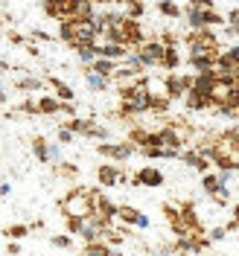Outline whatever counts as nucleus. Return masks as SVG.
Returning <instances> with one entry per match:
<instances>
[{
    "label": "nucleus",
    "mask_w": 239,
    "mask_h": 256,
    "mask_svg": "<svg viewBox=\"0 0 239 256\" xmlns=\"http://www.w3.org/2000/svg\"><path fill=\"white\" fill-rule=\"evenodd\" d=\"M59 38L70 47H85V44H96V26L94 20H79V18H64L59 20Z\"/></svg>",
    "instance_id": "obj_1"
},
{
    "label": "nucleus",
    "mask_w": 239,
    "mask_h": 256,
    "mask_svg": "<svg viewBox=\"0 0 239 256\" xmlns=\"http://www.w3.org/2000/svg\"><path fill=\"white\" fill-rule=\"evenodd\" d=\"M64 218H88L94 216V190H85V186H73V190L59 201Z\"/></svg>",
    "instance_id": "obj_2"
},
{
    "label": "nucleus",
    "mask_w": 239,
    "mask_h": 256,
    "mask_svg": "<svg viewBox=\"0 0 239 256\" xmlns=\"http://www.w3.org/2000/svg\"><path fill=\"white\" fill-rule=\"evenodd\" d=\"M184 44L190 47V56H201V52H213L222 50V41L213 30H190V35L184 38Z\"/></svg>",
    "instance_id": "obj_3"
},
{
    "label": "nucleus",
    "mask_w": 239,
    "mask_h": 256,
    "mask_svg": "<svg viewBox=\"0 0 239 256\" xmlns=\"http://www.w3.org/2000/svg\"><path fill=\"white\" fill-rule=\"evenodd\" d=\"M137 50V56H140V62L146 64V70L149 67H163V56H166V44L160 41V38H149V41H143Z\"/></svg>",
    "instance_id": "obj_4"
},
{
    "label": "nucleus",
    "mask_w": 239,
    "mask_h": 256,
    "mask_svg": "<svg viewBox=\"0 0 239 256\" xmlns=\"http://www.w3.org/2000/svg\"><path fill=\"white\" fill-rule=\"evenodd\" d=\"M96 152L102 154V158L114 160V163H126L134 152H140L134 143H128V140H123V143H99L96 146Z\"/></svg>",
    "instance_id": "obj_5"
},
{
    "label": "nucleus",
    "mask_w": 239,
    "mask_h": 256,
    "mask_svg": "<svg viewBox=\"0 0 239 256\" xmlns=\"http://www.w3.org/2000/svg\"><path fill=\"white\" fill-rule=\"evenodd\" d=\"M117 204H114L108 195H102V190H94V216H99L102 222L111 224L114 218H117Z\"/></svg>",
    "instance_id": "obj_6"
},
{
    "label": "nucleus",
    "mask_w": 239,
    "mask_h": 256,
    "mask_svg": "<svg viewBox=\"0 0 239 256\" xmlns=\"http://www.w3.org/2000/svg\"><path fill=\"white\" fill-rule=\"evenodd\" d=\"M163 172L155 169V166H143V169H137L134 178H131V184L134 186H149V190H155V186H163Z\"/></svg>",
    "instance_id": "obj_7"
},
{
    "label": "nucleus",
    "mask_w": 239,
    "mask_h": 256,
    "mask_svg": "<svg viewBox=\"0 0 239 256\" xmlns=\"http://www.w3.org/2000/svg\"><path fill=\"white\" fill-rule=\"evenodd\" d=\"M96 47V56L99 58H114V62H123L128 56V47L126 44H117V41H99V44H94Z\"/></svg>",
    "instance_id": "obj_8"
},
{
    "label": "nucleus",
    "mask_w": 239,
    "mask_h": 256,
    "mask_svg": "<svg viewBox=\"0 0 239 256\" xmlns=\"http://www.w3.org/2000/svg\"><path fill=\"white\" fill-rule=\"evenodd\" d=\"M120 178H123V169L117 163H102L96 169V180L99 186H120Z\"/></svg>",
    "instance_id": "obj_9"
},
{
    "label": "nucleus",
    "mask_w": 239,
    "mask_h": 256,
    "mask_svg": "<svg viewBox=\"0 0 239 256\" xmlns=\"http://www.w3.org/2000/svg\"><path fill=\"white\" fill-rule=\"evenodd\" d=\"M184 18H187L190 30H210V9H198V6H190L187 3Z\"/></svg>",
    "instance_id": "obj_10"
},
{
    "label": "nucleus",
    "mask_w": 239,
    "mask_h": 256,
    "mask_svg": "<svg viewBox=\"0 0 239 256\" xmlns=\"http://www.w3.org/2000/svg\"><path fill=\"white\" fill-rule=\"evenodd\" d=\"M184 105H187V111H216L213 99L207 94H201V90H195V88L184 96Z\"/></svg>",
    "instance_id": "obj_11"
},
{
    "label": "nucleus",
    "mask_w": 239,
    "mask_h": 256,
    "mask_svg": "<svg viewBox=\"0 0 239 256\" xmlns=\"http://www.w3.org/2000/svg\"><path fill=\"white\" fill-rule=\"evenodd\" d=\"M38 111H41V116H56V114H62V99L56 94H41L38 96Z\"/></svg>",
    "instance_id": "obj_12"
},
{
    "label": "nucleus",
    "mask_w": 239,
    "mask_h": 256,
    "mask_svg": "<svg viewBox=\"0 0 239 256\" xmlns=\"http://www.w3.org/2000/svg\"><path fill=\"white\" fill-rule=\"evenodd\" d=\"M85 84H88L94 94H105V90L111 88L114 82H111V79H105V76H99V73H94L91 67H85Z\"/></svg>",
    "instance_id": "obj_13"
},
{
    "label": "nucleus",
    "mask_w": 239,
    "mask_h": 256,
    "mask_svg": "<svg viewBox=\"0 0 239 256\" xmlns=\"http://www.w3.org/2000/svg\"><path fill=\"white\" fill-rule=\"evenodd\" d=\"M44 79H47L50 90H53V94L59 96L62 102H73V99H76V94H73V88H70V84H64L62 79H56V76H44Z\"/></svg>",
    "instance_id": "obj_14"
},
{
    "label": "nucleus",
    "mask_w": 239,
    "mask_h": 256,
    "mask_svg": "<svg viewBox=\"0 0 239 256\" xmlns=\"http://www.w3.org/2000/svg\"><path fill=\"white\" fill-rule=\"evenodd\" d=\"M18 90H24V94H41L44 88H50L47 79H38V76H24V79L15 82Z\"/></svg>",
    "instance_id": "obj_15"
},
{
    "label": "nucleus",
    "mask_w": 239,
    "mask_h": 256,
    "mask_svg": "<svg viewBox=\"0 0 239 256\" xmlns=\"http://www.w3.org/2000/svg\"><path fill=\"white\" fill-rule=\"evenodd\" d=\"M111 254H114V248L102 239V242H85L79 256H111Z\"/></svg>",
    "instance_id": "obj_16"
},
{
    "label": "nucleus",
    "mask_w": 239,
    "mask_h": 256,
    "mask_svg": "<svg viewBox=\"0 0 239 256\" xmlns=\"http://www.w3.org/2000/svg\"><path fill=\"white\" fill-rule=\"evenodd\" d=\"M137 218H140V210H134L131 204H123V207L117 210L114 222H120L123 227H137Z\"/></svg>",
    "instance_id": "obj_17"
},
{
    "label": "nucleus",
    "mask_w": 239,
    "mask_h": 256,
    "mask_svg": "<svg viewBox=\"0 0 239 256\" xmlns=\"http://www.w3.org/2000/svg\"><path fill=\"white\" fill-rule=\"evenodd\" d=\"M117 67H120V62H114V58H96V62L91 64V70L99 73V76H105V79H114Z\"/></svg>",
    "instance_id": "obj_18"
},
{
    "label": "nucleus",
    "mask_w": 239,
    "mask_h": 256,
    "mask_svg": "<svg viewBox=\"0 0 239 256\" xmlns=\"http://www.w3.org/2000/svg\"><path fill=\"white\" fill-rule=\"evenodd\" d=\"M158 12L163 18H169V20H178V18H184V9L178 6L175 0H158Z\"/></svg>",
    "instance_id": "obj_19"
},
{
    "label": "nucleus",
    "mask_w": 239,
    "mask_h": 256,
    "mask_svg": "<svg viewBox=\"0 0 239 256\" xmlns=\"http://www.w3.org/2000/svg\"><path fill=\"white\" fill-rule=\"evenodd\" d=\"M32 154L38 158V163H50V143L44 137H32Z\"/></svg>",
    "instance_id": "obj_20"
},
{
    "label": "nucleus",
    "mask_w": 239,
    "mask_h": 256,
    "mask_svg": "<svg viewBox=\"0 0 239 256\" xmlns=\"http://www.w3.org/2000/svg\"><path fill=\"white\" fill-rule=\"evenodd\" d=\"M123 15L140 20V18L146 15V3H143V0H126V3H123Z\"/></svg>",
    "instance_id": "obj_21"
},
{
    "label": "nucleus",
    "mask_w": 239,
    "mask_h": 256,
    "mask_svg": "<svg viewBox=\"0 0 239 256\" xmlns=\"http://www.w3.org/2000/svg\"><path fill=\"white\" fill-rule=\"evenodd\" d=\"M32 230H30V224H9L6 230H3V236L6 239H12V242H21V239H27Z\"/></svg>",
    "instance_id": "obj_22"
},
{
    "label": "nucleus",
    "mask_w": 239,
    "mask_h": 256,
    "mask_svg": "<svg viewBox=\"0 0 239 256\" xmlns=\"http://www.w3.org/2000/svg\"><path fill=\"white\" fill-rule=\"evenodd\" d=\"M181 52H178V47H166V56H163V70H169V73H175L178 67H181Z\"/></svg>",
    "instance_id": "obj_23"
},
{
    "label": "nucleus",
    "mask_w": 239,
    "mask_h": 256,
    "mask_svg": "<svg viewBox=\"0 0 239 256\" xmlns=\"http://www.w3.org/2000/svg\"><path fill=\"white\" fill-rule=\"evenodd\" d=\"M201 190L207 192V195H216L219 190H227V186H222V184H219V175L204 172V175H201Z\"/></svg>",
    "instance_id": "obj_24"
},
{
    "label": "nucleus",
    "mask_w": 239,
    "mask_h": 256,
    "mask_svg": "<svg viewBox=\"0 0 239 256\" xmlns=\"http://www.w3.org/2000/svg\"><path fill=\"white\" fill-rule=\"evenodd\" d=\"M76 56H79V62L85 64V67H91V64H94L96 58H99V56H96V47H94V44H85V47H76Z\"/></svg>",
    "instance_id": "obj_25"
},
{
    "label": "nucleus",
    "mask_w": 239,
    "mask_h": 256,
    "mask_svg": "<svg viewBox=\"0 0 239 256\" xmlns=\"http://www.w3.org/2000/svg\"><path fill=\"white\" fill-rule=\"evenodd\" d=\"M56 175L73 180V178L79 175V166H73V163H56Z\"/></svg>",
    "instance_id": "obj_26"
},
{
    "label": "nucleus",
    "mask_w": 239,
    "mask_h": 256,
    "mask_svg": "<svg viewBox=\"0 0 239 256\" xmlns=\"http://www.w3.org/2000/svg\"><path fill=\"white\" fill-rule=\"evenodd\" d=\"M18 111L21 114H32V116H41V111H38V99H24V102L18 105Z\"/></svg>",
    "instance_id": "obj_27"
},
{
    "label": "nucleus",
    "mask_w": 239,
    "mask_h": 256,
    "mask_svg": "<svg viewBox=\"0 0 239 256\" xmlns=\"http://www.w3.org/2000/svg\"><path fill=\"white\" fill-rule=\"evenodd\" d=\"M56 140H59V143H62V146H70V143H73V140H76V134H73V131H70V128H67V126H62V128H59V131H56Z\"/></svg>",
    "instance_id": "obj_28"
},
{
    "label": "nucleus",
    "mask_w": 239,
    "mask_h": 256,
    "mask_svg": "<svg viewBox=\"0 0 239 256\" xmlns=\"http://www.w3.org/2000/svg\"><path fill=\"white\" fill-rule=\"evenodd\" d=\"M85 137H91V140H108V128H102V126H91L88 128V134H85Z\"/></svg>",
    "instance_id": "obj_29"
},
{
    "label": "nucleus",
    "mask_w": 239,
    "mask_h": 256,
    "mask_svg": "<svg viewBox=\"0 0 239 256\" xmlns=\"http://www.w3.org/2000/svg\"><path fill=\"white\" fill-rule=\"evenodd\" d=\"M53 248H62V250H67V248H73V239L70 236H64V233H59V236H53Z\"/></svg>",
    "instance_id": "obj_30"
},
{
    "label": "nucleus",
    "mask_w": 239,
    "mask_h": 256,
    "mask_svg": "<svg viewBox=\"0 0 239 256\" xmlns=\"http://www.w3.org/2000/svg\"><path fill=\"white\" fill-rule=\"evenodd\" d=\"M64 224H67V233H76L79 236L82 227H85V218H64Z\"/></svg>",
    "instance_id": "obj_31"
},
{
    "label": "nucleus",
    "mask_w": 239,
    "mask_h": 256,
    "mask_svg": "<svg viewBox=\"0 0 239 256\" xmlns=\"http://www.w3.org/2000/svg\"><path fill=\"white\" fill-rule=\"evenodd\" d=\"M160 41H163L166 47H178V41H181V38H178V35H175L172 30H166L163 35H160Z\"/></svg>",
    "instance_id": "obj_32"
},
{
    "label": "nucleus",
    "mask_w": 239,
    "mask_h": 256,
    "mask_svg": "<svg viewBox=\"0 0 239 256\" xmlns=\"http://www.w3.org/2000/svg\"><path fill=\"white\" fill-rule=\"evenodd\" d=\"M50 163H62V143H50Z\"/></svg>",
    "instance_id": "obj_33"
},
{
    "label": "nucleus",
    "mask_w": 239,
    "mask_h": 256,
    "mask_svg": "<svg viewBox=\"0 0 239 256\" xmlns=\"http://www.w3.org/2000/svg\"><path fill=\"white\" fill-rule=\"evenodd\" d=\"M224 236H227V227H213L207 239H210V242H219V239H224Z\"/></svg>",
    "instance_id": "obj_34"
},
{
    "label": "nucleus",
    "mask_w": 239,
    "mask_h": 256,
    "mask_svg": "<svg viewBox=\"0 0 239 256\" xmlns=\"http://www.w3.org/2000/svg\"><path fill=\"white\" fill-rule=\"evenodd\" d=\"M224 227H227V230H236L239 227V204H233V218L224 224Z\"/></svg>",
    "instance_id": "obj_35"
},
{
    "label": "nucleus",
    "mask_w": 239,
    "mask_h": 256,
    "mask_svg": "<svg viewBox=\"0 0 239 256\" xmlns=\"http://www.w3.org/2000/svg\"><path fill=\"white\" fill-rule=\"evenodd\" d=\"M190 6H198V9H216L213 0H190Z\"/></svg>",
    "instance_id": "obj_36"
},
{
    "label": "nucleus",
    "mask_w": 239,
    "mask_h": 256,
    "mask_svg": "<svg viewBox=\"0 0 239 256\" xmlns=\"http://www.w3.org/2000/svg\"><path fill=\"white\" fill-rule=\"evenodd\" d=\"M30 38L32 41H53V35H47V32H41V30H32Z\"/></svg>",
    "instance_id": "obj_37"
},
{
    "label": "nucleus",
    "mask_w": 239,
    "mask_h": 256,
    "mask_svg": "<svg viewBox=\"0 0 239 256\" xmlns=\"http://www.w3.org/2000/svg\"><path fill=\"white\" fill-rule=\"evenodd\" d=\"M9 41H12V44H18V47H21V44H27V38H24L21 32H9Z\"/></svg>",
    "instance_id": "obj_38"
},
{
    "label": "nucleus",
    "mask_w": 239,
    "mask_h": 256,
    "mask_svg": "<svg viewBox=\"0 0 239 256\" xmlns=\"http://www.w3.org/2000/svg\"><path fill=\"white\" fill-rule=\"evenodd\" d=\"M6 254H9V256H18V254H21V244L9 239V248H6Z\"/></svg>",
    "instance_id": "obj_39"
},
{
    "label": "nucleus",
    "mask_w": 239,
    "mask_h": 256,
    "mask_svg": "<svg viewBox=\"0 0 239 256\" xmlns=\"http://www.w3.org/2000/svg\"><path fill=\"white\" fill-rule=\"evenodd\" d=\"M149 216H143V212H140V218H137V227H140V230H149Z\"/></svg>",
    "instance_id": "obj_40"
},
{
    "label": "nucleus",
    "mask_w": 239,
    "mask_h": 256,
    "mask_svg": "<svg viewBox=\"0 0 239 256\" xmlns=\"http://www.w3.org/2000/svg\"><path fill=\"white\" fill-rule=\"evenodd\" d=\"M9 192H12V186H9V184H0V198H6Z\"/></svg>",
    "instance_id": "obj_41"
},
{
    "label": "nucleus",
    "mask_w": 239,
    "mask_h": 256,
    "mask_svg": "<svg viewBox=\"0 0 239 256\" xmlns=\"http://www.w3.org/2000/svg\"><path fill=\"white\" fill-rule=\"evenodd\" d=\"M6 70H9V64H6V62H0V76H3Z\"/></svg>",
    "instance_id": "obj_42"
},
{
    "label": "nucleus",
    "mask_w": 239,
    "mask_h": 256,
    "mask_svg": "<svg viewBox=\"0 0 239 256\" xmlns=\"http://www.w3.org/2000/svg\"><path fill=\"white\" fill-rule=\"evenodd\" d=\"M111 256H123V254H120V250H114V254H111Z\"/></svg>",
    "instance_id": "obj_43"
}]
</instances>
